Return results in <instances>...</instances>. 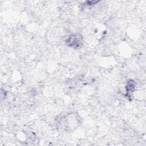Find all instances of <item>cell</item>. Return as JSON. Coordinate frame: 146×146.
Listing matches in <instances>:
<instances>
[{"mask_svg":"<svg viewBox=\"0 0 146 146\" xmlns=\"http://www.w3.org/2000/svg\"><path fill=\"white\" fill-rule=\"evenodd\" d=\"M82 41V37L81 36H79L78 34H72L71 35L68 40H67V42L68 45L72 47H78L80 45V43Z\"/></svg>","mask_w":146,"mask_h":146,"instance_id":"cell-1","label":"cell"}]
</instances>
